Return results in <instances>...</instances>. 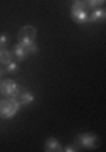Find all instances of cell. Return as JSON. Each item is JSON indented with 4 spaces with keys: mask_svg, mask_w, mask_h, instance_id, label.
<instances>
[{
    "mask_svg": "<svg viewBox=\"0 0 106 152\" xmlns=\"http://www.w3.org/2000/svg\"><path fill=\"white\" fill-rule=\"evenodd\" d=\"M71 19L79 26H84V24L89 22V9L84 5V2L76 0L71 5Z\"/></svg>",
    "mask_w": 106,
    "mask_h": 152,
    "instance_id": "obj_1",
    "label": "cell"
},
{
    "mask_svg": "<svg viewBox=\"0 0 106 152\" xmlns=\"http://www.w3.org/2000/svg\"><path fill=\"white\" fill-rule=\"evenodd\" d=\"M20 110V103L17 102V98H4L0 100V117L2 118H12L15 117Z\"/></svg>",
    "mask_w": 106,
    "mask_h": 152,
    "instance_id": "obj_2",
    "label": "cell"
},
{
    "mask_svg": "<svg viewBox=\"0 0 106 152\" xmlns=\"http://www.w3.org/2000/svg\"><path fill=\"white\" fill-rule=\"evenodd\" d=\"M36 37H37V31L34 26H24L17 32V41L22 46H29V44L36 42Z\"/></svg>",
    "mask_w": 106,
    "mask_h": 152,
    "instance_id": "obj_3",
    "label": "cell"
},
{
    "mask_svg": "<svg viewBox=\"0 0 106 152\" xmlns=\"http://www.w3.org/2000/svg\"><path fill=\"white\" fill-rule=\"evenodd\" d=\"M20 90H22V86L19 83H15L14 80H5L0 85V91H2V95L5 98H17Z\"/></svg>",
    "mask_w": 106,
    "mask_h": 152,
    "instance_id": "obj_4",
    "label": "cell"
},
{
    "mask_svg": "<svg viewBox=\"0 0 106 152\" xmlns=\"http://www.w3.org/2000/svg\"><path fill=\"white\" fill-rule=\"evenodd\" d=\"M76 144L81 149H94L96 144H98V135L96 134H79Z\"/></svg>",
    "mask_w": 106,
    "mask_h": 152,
    "instance_id": "obj_5",
    "label": "cell"
},
{
    "mask_svg": "<svg viewBox=\"0 0 106 152\" xmlns=\"http://www.w3.org/2000/svg\"><path fill=\"white\" fill-rule=\"evenodd\" d=\"M10 53H12V56H14V59H15V61H25L27 58L30 56L25 46H22V44H19V42L10 49Z\"/></svg>",
    "mask_w": 106,
    "mask_h": 152,
    "instance_id": "obj_6",
    "label": "cell"
},
{
    "mask_svg": "<svg viewBox=\"0 0 106 152\" xmlns=\"http://www.w3.org/2000/svg\"><path fill=\"white\" fill-rule=\"evenodd\" d=\"M105 17H106V12L103 7H98V9H93L89 12V22L93 24H101V22H105Z\"/></svg>",
    "mask_w": 106,
    "mask_h": 152,
    "instance_id": "obj_7",
    "label": "cell"
},
{
    "mask_svg": "<svg viewBox=\"0 0 106 152\" xmlns=\"http://www.w3.org/2000/svg\"><path fill=\"white\" fill-rule=\"evenodd\" d=\"M17 102L20 103V107L34 103V93L29 91V90H24V88H22L20 93H19V96H17Z\"/></svg>",
    "mask_w": 106,
    "mask_h": 152,
    "instance_id": "obj_8",
    "label": "cell"
},
{
    "mask_svg": "<svg viewBox=\"0 0 106 152\" xmlns=\"http://www.w3.org/2000/svg\"><path fill=\"white\" fill-rule=\"evenodd\" d=\"M44 151L46 152H61L62 151V145H61V142L57 139H54V137H49L46 144H44Z\"/></svg>",
    "mask_w": 106,
    "mask_h": 152,
    "instance_id": "obj_9",
    "label": "cell"
},
{
    "mask_svg": "<svg viewBox=\"0 0 106 152\" xmlns=\"http://www.w3.org/2000/svg\"><path fill=\"white\" fill-rule=\"evenodd\" d=\"M10 61H14V56H12L10 49H7V48H0V64L5 66V64H9Z\"/></svg>",
    "mask_w": 106,
    "mask_h": 152,
    "instance_id": "obj_10",
    "label": "cell"
},
{
    "mask_svg": "<svg viewBox=\"0 0 106 152\" xmlns=\"http://www.w3.org/2000/svg\"><path fill=\"white\" fill-rule=\"evenodd\" d=\"M84 2V5L88 7V9H98V7H103V4H105V0H83Z\"/></svg>",
    "mask_w": 106,
    "mask_h": 152,
    "instance_id": "obj_11",
    "label": "cell"
},
{
    "mask_svg": "<svg viewBox=\"0 0 106 152\" xmlns=\"http://www.w3.org/2000/svg\"><path fill=\"white\" fill-rule=\"evenodd\" d=\"M10 42V36L9 34H0V48H7Z\"/></svg>",
    "mask_w": 106,
    "mask_h": 152,
    "instance_id": "obj_12",
    "label": "cell"
},
{
    "mask_svg": "<svg viewBox=\"0 0 106 152\" xmlns=\"http://www.w3.org/2000/svg\"><path fill=\"white\" fill-rule=\"evenodd\" d=\"M62 151H66V152H78V151H81V147L78 145V144H68L66 147H62Z\"/></svg>",
    "mask_w": 106,
    "mask_h": 152,
    "instance_id": "obj_13",
    "label": "cell"
},
{
    "mask_svg": "<svg viewBox=\"0 0 106 152\" xmlns=\"http://www.w3.org/2000/svg\"><path fill=\"white\" fill-rule=\"evenodd\" d=\"M7 68V73H17V71H19V66H17V63H14V61H10V63H9V64H5Z\"/></svg>",
    "mask_w": 106,
    "mask_h": 152,
    "instance_id": "obj_14",
    "label": "cell"
},
{
    "mask_svg": "<svg viewBox=\"0 0 106 152\" xmlns=\"http://www.w3.org/2000/svg\"><path fill=\"white\" fill-rule=\"evenodd\" d=\"M25 48H27V51H29V54H36V53H37V51H39V48H37V44H36V42H32V44H29V46H25Z\"/></svg>",
    "mask_w": 106,
    "mask_h": 152,
    "instance_id": "obj_15",
    "label": "cell"
},
{
    "mask_svg": "<svg viewBox=\"0 0 106 152\" xmlns=\"http://www.w3.org/2000/svg\"><path fill=\"white\" fill-rule=\"evenodd\" d=\"M2 75H7V69L5 68H2V64H0V76Z\"/></svg>",
    "mask_w": 106,
    "mask_h": 152,
    "instance_id": "obj_16",
    "label": "cell"
},
{
    "mask_svg": "<svg viewBox=\"0 0 106 152\" xmlns=\"http://www.w3.org/2000/svg\"><path fill=\"white\" fill-rule=\"evenodd\" d=\"M0 85H2V76H0Z\"/></svg>",
    "mask_w": 106,
    "mask_h": 152,
    "instance_id": "obj_17",
    "label": "cell"
},
{
    "mask_svg": "<svg viewBox=\"0 0 106 152\" xmlns=\"http://www.w3.org/2000/svg\"><path fill=\"white\" fill-rule=\"evenodd\" d=\"M79 2H83V0H79Z\"/></svg>",
    "mask_w": 106,
    "mask_h": 152,
    "instance_id": "obj_18",
    "label": "cell"
}]
</instances>
